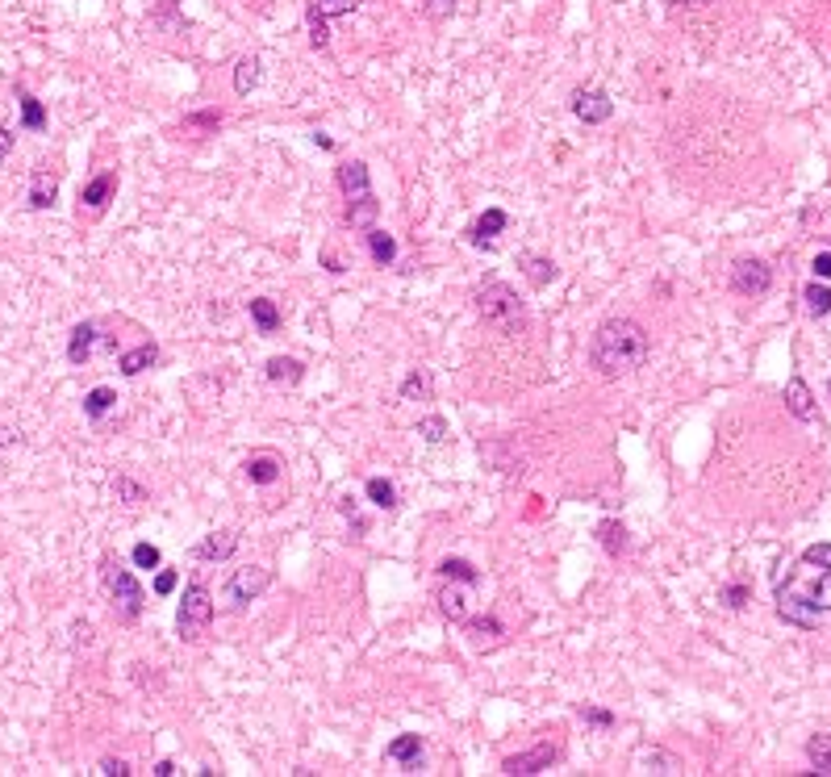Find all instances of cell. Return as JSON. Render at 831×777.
Returning <instances> with one entry per match:
<instances>
[{"instance_id": "4fadbf2b", "label": "cell", "mask_w": 831, "mask_h": 777, "mask_svg": "<svg viewBox=\"0 0 831 777\" xmlns=\"http://www.w3.org/2000/svg\"><path fill=\"white\" fill-rule=\"evenodd\" d=\"M335 180H339V188H343V197H347V201L372 193V172H368V163H364V159H343L339 168H335Z\"/></svg>"}, {"instance_id": "f1b7e54d", "label": "cell", "mask_w": 831, "mask_h": 777, "mask_svg": "<svg viewBox=\"0 0 831 777\" xmlns=\"http://www.w3.org/2000/svg\"><path fill=\"white\" fill-rule=\"evenodd\" d=\"M439 577L443 581H464V585H472V590L481 585V569L472 560H464V556H443L439 560Z\"/></svg>"}, {"instance_id": "1f68e13d", "label": "cell", "mask_w": 831, "mask_h": 777, "mask_svg": "<svg viewBox=\"0 0 831 777\" xmlns=\"http://www.w3.org/2000/svg\"><path fill=\"white\" fill-rule=\"evenodd\" d=\"M259 76H264V63H259V55H243L239 63H234V92H239V97H247V92L259 84Z\"/></svg>"}, {"instance_id": "74e56055", "label": "cell", "mask_w": 831, "mask_h": 777, "mask_svg": "<svg viewBox=\"0 0 831 777\" xmlns=\"http://www.w3.org/2000/svg\"><path fill=\"white\" fill-rule=\"evenodd\" d=\"M418 435L431 443V447H443L447 439H451V427H447V418H439V414H426V418H418Z\"/></svg>"}, {"instance_id": "7bdbcfd3", "label": "cell", "mask_w": 831, "mask_h": 777, "mask_svg": "<svg viewBox=\"0 0 831 777\" xmlns=\"http://www.w3.org/2000/svg\"><path fill=\"white\" fill-rule=\"evenodd\" d=\"M451 13H456V0H422V17L435 21V26H439V21H447Z\"/></svg>"}, {"instance_id": "8fae6325", "label": "cell", "mask_w": 831, "mask_h": 777, "mask_svg": "<svg viewBox=\"0 0 831 777\" xmlns=\"http://www.w3.org/2000/svg\"><path fill=\"white\" fill-rule=\"evenodd\" d=\"M506 226H510V214H506V209L489 205L485 214L468 226V243H472V247H481V251H493V247H497V234H502Z\"/></svg>"}, {"instance_id": "ab89813d", "label": "cell", "mask_w": 831, "mask_h": 777, "mask_svg": "<svg viewBox=\"0 0 831 777\" xmlns=\"http://www.w3.org/2000/svg\"><path fill=\"white\" fill-rule=\"evenodd\" d=\"M130 560H134V569H163V552L155 548V544H147V539H142V544H134V552H130Z\"/></svg>"}, {"instance_id": "ffe728a7", "label": "cell", "mask_w": 831, "mask_h": 777, "mask_svg": "<svg viewBox=\"0 0 831 777\" xmlns=\"http://www.w3.org/2000/svg\"><path fill=\"white\" fill-rule=\"evenodd\" d=\"M376 218H381V201H376V193H364V197L347 201V226L351 230H372Z\"/></svg>"}, {"instance_id": "5b68a950", "label": "cell", "mask_w": 831, "mask_h": 777, "mask_svg": "<svg viewBox=\"0 0 831 777\" xmlns=\"http://www.w3.org/2000/svg\"><path fill=\"white\" fill-rule=\"evenodd\" d=\"M213 615H218V606H213L209 590L201 581H188L184 585V598H180V610H176V635L184 644H197L201 635L209 631Z\"/></svg>"}, {"instance_id": "484cf974", "label": "cell", "mask_w": 831, "mask_h": 777, "mask_svg": "<svg viewBox=\"0 0 831 777\" xmlns=\"http://www.w3.org/2000/svg\"><path fill=\"white\" fill-rule=\"evenodd\" d=\"M155 364H159V347L155 343H142V347L122 351V356H117V368H122V376H142V372L155 368Z\"/></svg>"}, {"instance_id": "836d02e7", "label": "cell", "mask_w": 831, "mask_h": 777, "mask_svg": "<svg viewBox=\"0 0 831 777\" xmlns=\"http://www.w3.org/2000/svg\"><path fill=\"white\" fill-rule=\"evenodd\" d=\"M397 393H401V402H431V376H426V368H410Z\"/></svg>"}, {"instance_id": "9a60e30c", "label": "cell", "mask_w": 831, "mask_h": 777, "mask_svg": "<svg viewBox=\"0 0 831 777\" xmlns=\"http://www.w3.org/2000/svg\"><path fill=\"white\" fill-rule=\"evenodd\" d=\"M786 410L798 418V422H819V406H815V393L802 376H790L786 381Z\"/></svg>"}, {"instance_id": "60d3db41", "label": "cell", "mask_w": 831, "mask_h": 777, "mask_svg": "<svg viewBox=\"0 0 831 777\" xmlns=\"http://www.w3.org/2000/svg\"><path fill=\"white\" fill-rule=\"evenodd\" d=\"M113 493L122 498L126 506H138V502H147V489H142L138 481H130V477H117L113 481Z\"/></svg>"}, {"instance_id": "e575fe53", "label": "cell", "mask_w": 831, "mask_h": 777, "mask_svg": "<svg viewBox=\"0 0 831 777\" xmlns=\"http://www.w3.org/2000/svg\"><path fill=\"white\" fill-rule=\"evenodd\" d=\"M305 21H310V46L314 51H330V26H326V13L318 9V0H305Z\"/></svg>"}, {"instance_id": "277c9868", "label": "cell", "mask_w": 831, "mask_h": 777, "mask_svg": "<svg viewBox=\"0 0 831 777\" xmlns=\"http://www.w3.org/2000/svg\"><path fill=\"white\" fill-rule=\"evenodd\" d=\"M101 581H105V590H109V598H113V610H117V619H126V623H134V619H142V606H147V594H142V585H138V577L126 569L122 560H105V569H101Z\"/></svg>"}, {"instance_id": "f907efd6", "label": "cell", "mask_w": 831, "mask_h": 777, "mask_svg": "<svg viewBox=\"0 0 831 777\" xmlns=\"http://www.w3.org/2000/svg\"><path fill=\"white\" fill-rule=\"evenodd\" d=\"M322 268H326L330 276H339V272H347V268L339 264V259H335V255H330V251H322Z\"/></svg>"}, {"instance_id": "7dc6e473", "label": "cell", "mask_w": 831, "mask_h": 777, "mask_svg": "<svg viewBox=\"0 0 831 777\" xmlns=\"http://www.w3.org/2000/svg\"><path fill=\"white\" fill-rule=\"evenodd\" d=\"M97 773H105V777H130L134 769H130L126 761H117V757H105V761L97 765Z\"/></svg>"}, {"instance_id": "6da1fadb", "label": "cell", "mask_w": 831, "mask_h": 777, "mask_svg": "<svg viewBox=\"0 0 831 777\" xmlns=\"http://www.w3.org/2000/svg\"><path fill=\"white\" fill-rule=\"evenodd\" d=\"M777 619L798 631H819L831 623V544H811L777 573Z\"/></svg>"}, {"instance_id": "c3c4849f", "label": "cell", "mask_w": 831, "mask_h": 777, "mask_svg": "<svg viewBox=\"0 0 831 777\" xmlns=\"http://www.w3.org/2000/svg\"><path fill=\"white\" fill-rule=\"evenodd\" d=\"M811 272H815V280H831V251H819L811 259Z\"/></svg>"}, {"instance_id": "cb8c5ba5", "label": "cell", "mask_w": 831, "mask_h": 777, "mask_svg": "<svg viewBox=\"0 0 831 777\" xmlns=\"http://www.w3.org/2000/svg\"><path fill=\"white\" fill-rule=\"evenodd\" d=\"M635 769L639 773H685L681 757H673V752H664V748H639Z\"/></svg>"}, {"instance_id": "8d00e7d4", "label": "cell", "mask_w": 831, "mask_h": 777, "mask_svg": "<svg viewBox=\"0 0 831 777\" xmlns=\"http://www.w3.org/2000/svg\"><path fill=\"white\" fill-rule=\"evenodd\" d=\"M802 301H806V314H811V318H827L831 314V289H827V280H811V285L802 289Z\"/></svg>"}, {"instance_id": "603a6c76", "label": "cell", "mask_w": 831, "mask_h": 777, "mask_svg": "<svg viewBox=\"0 0 831 777\" xmlns=\"http://www.w3.org/2000/svg\"><path fill=\"white\" fill-rule=\"evenodd\" d=\"M247 314H251V322H255V331L259 335H276L280 331V305L272 301V297H251L247 301Z\"/></svg>"}, {"instance_id": "9c48e42d", "label": "cell", "mask_w": 831, "mask_h": 777, "mask_svg": "<svg viewBox=\"0 0 831 777\" xmlns=\"http://www.w3.org/2000/svg\"><path fill=\"white\" fill-rule=\"evenodd\" d=\"M556 761H560V748L552 740H539L535 748L506 757L502 761V773H510V777H531V773H548Z\"/></svg>"}, {"instance_id": "44dd1931", "label": "cell", "mask_w": 831, "mask_h": 777, "mask_svg": "<svg viewBox=\"0 0 831 777\" xmlns=\"http://www.w3.org/2000/svg\"><path fill=\"white\" fill-rule=\"evenodd\" d=\"M518 264H522V276H527V280H531V285H535V289H548V285H552V280L560 276V268H556V259H548V255H535V251H527V255H522V259H518Z\"/></svg>"}, {"instance_id": "2e32d148", "label": "cell", "mask_w": 831, "mask_h": 777, "mask_svg": "<svg viewBox=\"0 0 831 777\" xmlns=\"http://www.w3.org/2000/svg\"><path fill=\"white\" fill-rule=\"evenodd\" d=\"M46 122H51V117H46V105L34 97L30 88H17V126L26 134H42Z\"/></svg>"}, {"instance_id": "30bf717a", "label": "cell", "mask_w": 831, "mask_h": 777, "mask_svg": "<svg viewBox=\"0 0 831 777\" xmlns=\"http://www.w3.org/2000/svg\"><path fill=\"white\" fill-rule=\"evenodd\" d=\"M97 347H109V351H113L117 343L101 335V322H80L76 331L67 335V360L80 368V364H88L92 356H97Z\"/></svg>"}, {"instance_id": "7a4b0ae2", "label": "cell", "mask_w": 831, "mask_h": 777, "mask_svg": "<svg viewBox=\"0 0 831 777\" xmlns=\"http://www.w3.org/2000/svg\"><path fill=\"white\" fill-rule=\"evenodd\" d=\"M652 339L635 318H606L589 339V368L598 376H631L635 368L648 364Z\"/></svg>"}, {"instance_id": "52a82bcc", "label": "cell", "mask_w": 831, "mask_h": 777, "mask_svg": "<svg viewBox=\"0 0 831 777\" xmlns=\"http://www.w3.org/2000/svg\"><path fill=\"white\" fill-rule=\"evenodd\" d=\"M731 289L740 297H765L773 289V268L765 264V259H756V255L735 259V264H731Z\"/></svg>"}, {"instance_id": "d590c367", "label": "cell", "mask_w": 831, "mask_h": 777, "mask_svg": "<svg viewBox=\"0 0 831 777\" xmlns=\"http://www.w3.org/2000/svg\"><path fill=\"white\" fill-rule=\"evenodd\" d=\"M806 765H811V773H827L831 777V736L827 732L806 740Z\"/></svg>"}, {"instance_id": "d4e9b609", "label": "cell", "mask_w": 831, "mask_h": 777, "mask_svg": "<svg viewBox=\"0 0 831 777\" xmlns=\"http://www.w3.org/2000/svg\"><path fill=\"white\" fill-rule=\"evenodd\" d=\"M468 590H472V585L451 581L447 590L439 594V610H443V619H451V623H464V619H468Z\"/></svg>"}, {"instance_id": "f35d334b", "label": "cell", "mask_w": 831, "mask_h": 777, "mask_svg": "<svg viewBox=\"0 0 831 777\" xmlns=\"http://www.w3.org/2000/svg\"><path fill=\"white\" fill-rule=\"evenodd\" d=\"M577 719H581V723H589V727H602V732H606V727L619 723V715H614V711H606V706H589V702H581V706H577Z\"/></svg>"}, {"instance_id": "816d5d0a", "label": "cell", "mask_w": 831, "mask_h": 777, "mask_svg": "<svg viewBox=\"0 0 831 777\" xmlns=\"http://www.w3.org/2000/svg\"><path fill=\"white\" fill-rule=\"evenodd\" d=\"M310 138H314V147H322V151H335V138H330V134H322V130H314Z\"/></svg>"}, {"instance_id": "83f0119b", "label": "cell", "mask_w": 831, "mask_h": 777, "mask_svg": "<svg viewBox=\"0 0 831 777\" xmlns=\"http://www.w3.org/2000/svg\"><path fill=\"white\" fill-rule=\"evenodd\" d=\"M598 544L610 556H627L631 552V535H627V527L619 523V518H602V523H598Z\"/></svg>"}, {"instance_id": "ba28073f", "label": "cell", "mask_w": 831, "mask_h": 777, "mask_svg": "<svg viewBox=\"0 0 831 777\" xmlns=\"http://www.w3.org/2000/svg\"><path fill=\"white\" fill-rule=\"evenodd\" d=\"M568 109H573L581 126H606L614 117V101L606 88H577L573 97H568Z\"/></svg>"}, {"instance_id": "4316f807", "label": "cell", "mask_w": 831, "mask_h": 777, "mask_svg": "<svg viewBox=\"0 0 831 777\" xmlns=\"http://www.w3.org/2000/svg\"><path fill=\"white\" fill-rule=\"evenodd\" d=\"M264 376H268V385H301L305 364L293 360V356H272V360L264 364Z\"/></svg>"}, {"instance_id": "f6af8a7d", "label": "cell", "mask_w": 831, "mask_h": 777, "mask_svg": "<svg viewBox=\"0 0 831 777\" xmlns=\"http://www.w3.org/2000/svg\"><path fill=\"white\" fill-rule=\"evenodd\" d=\"M318 9L326 17H347V13H355V0H318Z\"/></svg>"}, {"instance_id": "ac0fdd59", "label": "cell", "mask_w": 831, "mask_h": 777, "mask_svg": "<svg viewBox=\"0 0 831 777\" xmlns=\"http://www.w3.org/2000/svg\"><path fill=\"white\" fill-rule=\"evenodd\" d=\"M234 548H239V531H209L201 544L193 548L197 560H209V564H218V560H230Z\"/></svg>"}, {"instance_id": "8992f818", "label": "cell", "mask_w": 831, "mask_h": 777, "mask_svg": "<svg viewBox=\"0 0 831 777\" xmlns=\"http://www.w3.org/2000/svg\"><path fill=\"white\" fill-rule=\"evenodd\" d=\"M268 585H272V569H264V564H243V569H234L222 585V610L226 615H243L255 598L268 594Z\"/></svg>"}, {"instance_id": "b9f144b4", "label": "cell", "mask_w": 831, "mask_h": 777, "mask_svg": "<svg viewBox=\"0 0 831 777\" xmlns=\"http://www.w3.org/2000/svg\"><path fill=\"white\" fill-rule=\"evenodd\" d=\"M748 598H752V590H748L744 581H735V585H723V590H719V602H723L727 610H740Z\"/></svg>"}, {"instance_id": "e0dca14e", "label": "cell", "mask_w": 831, "mask_h": 777, "mask_svg": "<svg viewBox=\"0 0 831 777\" xmlns=\"http://www.w3.org/2000/svg\"><path fill=\"white\" fill-rule=\"evenodd\" d=\"M243 473H247L251 485H276L284 477V460L276 452H255V456H247Z\"/></svg>"}, {"instance_id": "11a10c76", "label": "cell", "mask_w": 831, "mask_h": 777, "mask_svg": "<svg viewBox=\"0 0 831 777\" xmlns=\"http://www.w3.org/2000/svg\"><path fill=\"white\" fill-rule=\"evenodd\" d=\"M827 393H831V376H827Z\"/></svg>"}, {"instance_id": "bcb514c9", "label": "cell", "mask_w": 831, "mask_h": 777, "mask_svg": "<svg viewBox=\"0 0 831 777\" xmlns=\"http://www.w3.org/2000/svg\"><path fill=\"white\" fill-rule=\"evenodd\" d=\"M176 585H180V577H176L172 569H159V577H155V594H159V598L176 594Z\"/></svg>"}, {"instance_id": "f5cc1de1", "label": "cell", "mask_w": 831, "mask_h": 777, "mask_svg": "<svg viewBox=\"0 0 831 777\" xmlns=\"http://www.w3.org/2000/svg\"><path fill=\"white\" fill-rule=\"evenodd\" d=\"M151 773H155V777H172V773H180V769H176V761H155Z\"/></svg>"}, {"instance_id": "5bb4252c", "label": "cell", "mask_w": 831, "mask_h": 777, "mask_svg": "<svg viewBox=\"0 0 831 777\" xmlns=\"http://www.w3.org/2000/svg\"><path fill=\"white\" fill-rule=\"evenodd\" d=\"M113 193H117V172L92 176V180L80 188V209H88V214H105V205L113 201Z\"/></svg>"}, {"instance_id": "f546056e", "label": "cell", "mask_w": 831, "mask_h": 777, "mask_svg": "<svg viewBox=\"0 0 831 777\" xmlns=\"http://www.w3.org/2000/svg\"><path fill=\"white\" fill-rule=\"evenodd\" d=\"M109 410H117V389L97 385V389H88V393H84V418H88V422H101Z\"/></svg>"}, {"instance_id": "ee69618b", "label": "cell", "mask_w": 831, "mask_h": 777, "mask_svg": "<svg viewBox=\"0 0 831 777\" xmlns=\"http://www.w3.org/2000/svg\"><path fill=\"white\" fill-rule=\"evenodd\" d=\"M184 126H197V130H218L222 126V113L218 109H205V113H188Z\"/></svg>"}, {"instance_id": "d6986e66", "label": "cell", "mask_w": 831, "mask_h": 777, "mask_svg": "<svg viewBox=\"0 0 831 777\" xmlns=\"http://www.w3.org/2000/svg\"><path fill=\"white\" fill-rule=\"evenodd\" d=\"M55 197H59V180L46 172V168H38L30 176V188H26V205L42 214V209H55Z\"/></svg>"}, {"instance_id": "3957f363", "label": "cell", "mask_w": 831, "mask_h": 777, "mask_svg": "<svg viewBox=\"0 0 831 777\" xmlns=\"http://www.w3.org/2000/svg\"><path fill=\"white\" fill-rule=\"evenodd\" d=\"M477 314L497 335L527 331V305H522V297L506 285V280H489V285L477 289Z\"/></svg>"}, {"instance_id": "681fc988", "label": "cell", "mask_w": 831, "mask_h": 777, "mask_svg": "<svg viewBox=\"0 0 831 777\" xmlns=\"http://www.w3.org/2000/svg\"><path fill=\"white\" fill-rule=\"evenodd\" d=\"M13 143H17V134H13V130H9L5 122H0V163H5V159H9V151H13Z\"/></svg>"}, {"instance_id": "7c38bea8", "label": "cell", "mask_w": 831, "mask_h": 777, "mask_svg": "<svg viewBox=\"0 0 831 777\" xmlns=\"http://www.w3.org/2000/svg\"><path fill=\"white\" fill-rule=\"evenodd\" d=\"M422 757H426V744H422V736H414V732H401V736L385 748V761L401 765L406 773H418V769H422Z\"/></svg>"}, {"instance_id": "4dcf8cb0", "label": "cell", "mask_w": 831, "mask_h": 777, "mask_svg": "<svg viewBox=\"0 0 831 777\" xmlns=\"http://www.w3.org/2000/svg\"><path fill=\"white\" fill-rule=\"evenodd\" d=\"M364 498H368L376 510H397V506H401V502H397V485H393L389 477H368Z\"/></svg>"}, {"instance_id": "db71d44e", "label": "cell", "mask_w": 831, "mask_h": 777, "mask_svg": "<svg viewBox=\"0 0 831 777\" xmlns=\"http://www.w3.org/2000/svg\"><path fill=\"white\" fill-rule=\"evenodd\" d=\"M669 5H690V9H706V5H715V0H669Z\"/></svg>"}, {"instance_id": "7402d4cb", "label": "cell", "mask_w": 831, "mask_h": 777, "mask_svg": "<svg viewBox=\"0 0 831 777\" xmlns=\"http://www.w3.org/2000/svg\"><path fill=\"white\" fill-rule=\"evenodd\" d=\"M364 239H368V255H372L376 268H393L397 264V239H393L389 230L372 226V230H364Z\"/></svg>"}, {"instance_id": "d6a6232c", "label": "cell", "mask_w": 831, "mask_h": 777, "mask_svg": "<svg viewBox=\"0 0 831 777\" xmlns=\"http://www.w3.org/2000/svg\"><path fill=\"white\" fill-rule=\"evenodd\" d=\"M460 627L468 631V640H472V644H485V640L493 644V640H502V635H506L502 619H493V615H481V619H464Z\"/></svg>"}]
</instances>
